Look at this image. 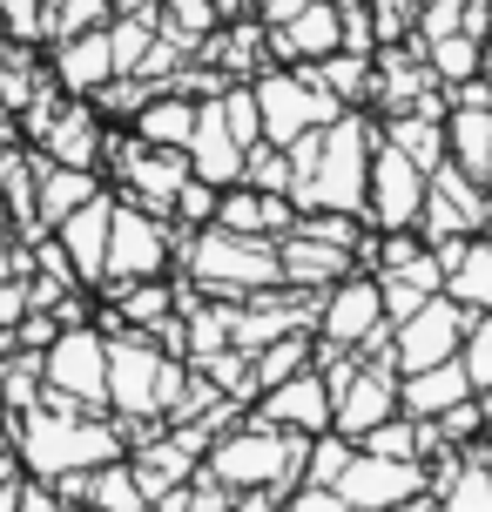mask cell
<instances>
[{"instance_id": "6da1fadb", "label": "cell", "mask_w": 492, "mask_h": 512, "mask_svg": "<svg viewBox=\"0 0 492 512\" xmlns=\"http://www.w3.org/2000/svg\"><path fill=\"white\" fill-rule=\"evenodd\" d=\"M14 452H21L27 479H68V472H95L108 459H129V438L102 411H75L68 398H41L34 411L14 418Z\"/></svg>"}, {"instance_id": "7a4b0ae2", "label": "cell", "mask_w": 492, "mask_h": 512, "mask_svg": "<svg viewBox=\"0 0 492 512\" xmlns=\"http://www.w3.org/2000/svg\"><path fill=\"white\" fill-rule=\"evenodd\" d=\"M182 384H189V364L176 351H162L149 331L108 337V418L122 425L129 445H142V438H156L169 425Z\"/></svg>"}, {"instance_id": "3957f363", "label": "cell", "mask_w": 492, "mask_h": 512, "mask_svg": "<svg viewBox=\"0 0 492 512\" xmlns=\"http://www.w3.org/2000/svg\"><path fill=\"white\" fill-rule=\"evenodd\" d=\"M304 445L311 438L277 432L263 418H236L230 432L209 438L203 479H216L223 492H277V499H290V492L304 486Z\"/></svg>"}, {"instance_id": "277c9868", "label": "cell", "mask_w": 492, "mask_h": 512, "mask_svg": "<svg viewBox=\"0 0 492 512\" xmlns=\"http://www.w3.org/2000/svg\"><path fill=\"white\" fill-rule=\"evenodd\" d=\"M176 263H182V283H196L209 297H230V304L284 283V263H277L270 236H236V230H216V223L182 236Z\"/></svg>"}, {"instance_id": "5b68a950", "label": "cell", "mask_w": 492, "mask_h": 512, "mask_svg": "<svg viewBox=\"0 0 492 512\" xmlns=\"http://www.w3.org/2000/svg\"><path fill=\"white\" fill-rule=\"evenodd\" d=\"M371 142H378V115L344 108V115L324 128V149H317L311 182L290 196V203H297V216H311V209L364 216V196H371Z\"/></svg>"}, {"instance_id": "8992f818", "label": "cell", "mask_w": 492, "mask_h": 512, "mask_svg": "<svg viewBox=\"0 0 492 512\" xmlns=\"http://www.w3.org/2000/svg\"><path fill=\"white\" fill-rule=\"evenodd\" d=\"M250 95H257V122H263V142L270 149H290L297 135H311V128H331L344 115L331 88H317L304 68H270L263 61L257 75H250Z\"/></svg>"}, {"instance_id": "52a82bcc", "label": "cell", "mask_w": 492, "mask_h": 512, "mask_svg": "<svg viewBox=\"0 0 492 512\" xmlns=\"http://www.w3.org/2000/svg\"><path fill=\"white\" fill-rule=\"evenodd\" d=\"M311 331L324 344H344V351H358L371 364H391V317H385V297H378V277H337L324 297H317V317Z\"/></svg>"}, {"instance_id": "ba28073f", "label": "cell", "mask_w": 492, "mask_h": 512, "mask_svg": "<svg viewBox=\"0 0 492 512\" xmlns=\"http://www.w3.org/2000/svg\"><path fill=\"white\" fill-rule=\"evenodd\" d=\"M41 398H68L75 411L108 418V337L95 324H61L41 351Z\"/></svg>"}, {"instance_id": "9c48e42d", "label": "cell", "mask_w": 492, "mask_h": 512, "mask_svg": "<svg viewBox=\"0 0 492 512\" xmlns=\"http://www.w3.org/2000/svg\"><path fill=\"white\" fill-rule=\"evenodd\" d=\"M182 250V230L169 216H149L115 196V223H108V263L102 283H142V277H169Z\"/></svg>"}, {"instance_id": "30bf717a", "label": "cell", "mask_w": 492, "mask_h": 512, "mask_svg": "<svg viewBox=\"0 0 492 512\" xmlns=\"http://www.w3.org/2000/svg\"><path fill=\"white\" fill-rule=\"evenodd\" d=\"M472 331V310L452 304V297H425L412 317H398L391 324V371L405 378V371H432V364H452L459 358V344Z\"/></svg>"}, {"instance_id": "8fae6325", "label": "cell", "mask_w": 492, "mask_h": 512, "mask_svg": "<svg viewBox=\"0 0 492 512\" xmlns=\"http://www.w3.org/2000/svg\"><path fill=\"white\" fill-rule=\"evenodd\" d=\"M425 216V169L391 142H371V196H364V230H418Z\"/></svg>"}, {"instance_id": "7c38bea8", "label": "cell", "mask_w": 492, "mask_h": 512, "mask_svg": "<svg viewBox=\"0 0 492 512\" xmlns=\"http://www.w3.org/2000/svg\"><path fill=\"white\" fill-rule=\"evenodd\" d=\"M486 216H492V189H479L459 162H439L425 176V216H418L425 243H439V236H479Z\"/></svg>"}, {"instance_id": "4fadbf2b", "label": "cell", "mask_w": 492, "mask_h": 512, "mask_svg": "<svg viewBox=\"0 0 492 512\" xmlns=\"http://www.w3.org/2000/svg\"><path fill=\"white\" fill-rule=\"evenodd\" d=\"M27 142H34V155H41V162H61V169H95V176H102L108 122H102V108H95V102H75V95H68V102L54 108V115L34 128Z\"/></svg>"}, {"instance_id": "5bb4252c", "label": "cell", "mask_w": 492, "mask_h": 512, "mask_svg": "<svg viewBox=\"0 0 492 512\" xmlns=\"http://www.w3.org/2000/svg\"><path fill=\"white\" fill-rule=\"evenodd\" d=\"M337 492L358 512H398L405 499L425 492V459H378V452L358 445L351 465H344V479H337Z\"/></svg>"}, {"instance_id": "9a60e30c", "label": "cell", "mask_w": 492, "mask_h": 512, "mask_svg": "<svg viewBox=\"0 0 492 512\" xmlns=\"http://www.w3.org/2000/svg\"><path fill=\"white\" fill-rule=\"evenodd\" d=\"M250 418L277 425V432H297V438H317V432H331V384L317 378V371H297V378L257 391Z\"/></svg>"}, {"instance_id": "2e32d148", "label": "cell", "mask_w": 492, "mask_h": 512, "mask_svg": "<svg viewBox=\"0 0 492 512\" xmlns=\"http://www.w3.org/2000/svg\"><path fill=\"white\" fill-rule=\"evenodd\" d=\"M385 418H398V371L391 364H358V378L344 384L331 398V432L344 438H364V432H378Z\"/></svg>"}, {"instance_id": "e0dca14e", "label": "cell", "mask_w": 492, "mask_h": 512, "mask_svg": "<svg viewBox=\"0 0 492 512\" xmlns=\"http://www.w3.org/2000/svg\"><path fill=\"white\" fill-rule=\"evenodd\" d=\"M48 75L61 95H75V102H95L108 81H115V48H108V21L88 27V34H68V41H54V61Z\"/></svg>"}, {"instance_id": "ac0fdd59", "label": "cell", "mask_w": 492, "mask_h": 512, "mask_svg": "<svg viewBox=\"0 0 492 512\" xmlns=\"http://www.w3.org/2000/svg\"><path fill=\"white\" fill-rule=\"evenodd\" d=\"M108 223H115V196H95V203H81L68 223H54V243L68 250V263H75L81 290H102V263H108Z\"/></svg>"}, {"instance_id": "d6986e66", "label": "cell", "mask_w": 492, "mask_h": 512, "mask_svg": "<svg viewBox=\"0 0 492 512\" xmlns=\"http://www.w3.org/2000/svg\"><path fill=\"white\" fill-rule=\"evenodd\" d=\"M432 250L445 263V297L466 310H492V236H439Z\"/></svg>"}, {"instance_id": "ffe728a7", "label": "cell", "mask_w": 492, "mask_h": 512, "mask_svg": "<svg viewBox=\"0 0 492 512\" xmlns=\"http://www.w3.org/2000/svg\"><path fill=\"white\" fill-rule=\"evenodd\" d=\"M216 230H236V236H290L297 230V203L290 196H270V189H250V182H236L216 196Z\"/></svg>"}, {"instance_id": "44dd1931", "label": "cell", "mask_w": 492, "mask_h": 512, "mask_svg": "<svg viewBox=\"0 0 492 512\" xmlns=\"http://www.w3.org/2000/svg\"><path fill=\"white\" fill-rule=\"evenodd\" d=\"M277 263H284V283H290V290H317V297H324L337 277H351V270H358V256H351V250L317 243V236H304V230L277 236Z\"/></svg>"}, {"instance_id": "7402d4cb", "label": "cell", "mask_w": 492, "mask_h": 512, "mask_svg": "<svg viewBox=\"0 0 492 512\" xmlns=\"http://www.w3.org/2000/svg\"><path fill=\"white\" fill-rule=\"evenodd\" d=\"M108 182L95 176V169H61V162H41L34 155V216H41V230H54V223H68L81 203H95Z\"/></svg>"}, {"instance_id": "603a6c76", "label": "cell", "mask_w": 492, "mask_h": 512, "mask_svg": "<svg viewBox=\"0 0 492 512\" xmlns=\"http://www.w3.org/2000/svg\"><path fill=\"white\" fill-rule=\"evenodd\" d=\"M466 398H472V378H466V364H459V358L398 378V411H405V418H445V411L466 405Z\"/></svg>"}, {"instance_id": "cb8c5ba5", "label": "cell", "mask_w": 492, "mask_h": 512, "mask_svg": "<svg viewBox=\"0 0 492 512\" xmlns=\"http://www.w3.org/2000/svg\"><path fill=\"white\" fill-rule=\"evenodd\" d=\"M445 155L479 189H492V108H452L445 115Z\"/></svg>"}, {"instance_id": "d4e9b609", "label": "cell", "mask_w": 492, "mask_h": 512, "mask_svg": "<svg viewBox=\"0 0 492 512\" xmlns=\"http://www.w3.org/2000/svg\"><path fill=\"white\" fill-rule=\"evenodd\" d=\"M129 135L156 142V149H189V135H196V102H189V95H176V88H156L149 102L135 108Z\"/></svg>"}, {"instance_id": "484cf974", "label": "cell", "mask_w": 492, "mask_h": 512, "mask_svg": "<svg viewBox=\"0 0 492 512\" xmlns=\"http://www.w3.org/2000/svg\"><path fill=\"white\" fill-rule=\"evenodd\" d=\"M304 75L317 88H331L344 108H371V95H378V61L371 54H351V48L324 54V61H304Z\"/></svg>"}, {"instance_id": "4316f807", "label": "cell", "mask_w": 492, "mask_h": 512, "mask_svg": "<svg viewBox=\"0 0 492 512\" xmlns=\"http://www.w3.org/2000/svg\"><path fill=\"white\" fill-rule=\"evenodd\" d=\"M378 142H391L398 155H412L425 176H432L439 162H452V155H445V115H418V108L385 115V122H378Z\"/></svg>"}, {"instance_id": "83f0119b", "label": "cell", "mask_w": 492, "mask_h": 512, "mask_svg": "<svg viewBox=\"0 0 492 512\" xmlns=\"http://www.w3.org/2000/svg\"><path fill=\"white\" fill-rule=\"evenodd\" d=\"M311 358H317V331H290V337H277V344H263L257 358H250V371H257V391L297 378V371H311Z\"/></svg>"}, {"instance_id": "f1b7e54d", "label": "cell", "mask_w": 492, "mask_h": 512, "mask_svg": "<svg viewBox=\"0 0 492 512\" xmlns=\"http://www.w3.org/2000/svg\"><path fill=\"white\" fill-rule=\"evenodd\" d=\"M418 48V41H412ZM425 68H432V81L439 88H459V81H479V41L472 34H439V41H425Z\"/></svg>"}, {"instance_id": "f546056e", "label": "cell", "mask_w": 492, "mask_h": 512, "mask_svg": "<svg viewBox=\"0 0 492 512\" xmlns=\"http://www.w3.org/2000/svg\"><path fill=\"white\" fill-rule=\"evenodd\" d=\"M439 512H492V452H486V445H472V452H466L459 479L439 492Z\"/></svg>"}, {"instance_id": "4dcf8cb0", "label": "cell", "mask_w": 492, "mask_h": 512, "mask_svg": "<svg viewBox=\"0 0 492 512\" xmlns=\"http://www.w3.org/2000/svg\"><path fill=\"white\" fill-rule=\"evenodd\" d=\"M81 506H95V512H142L149 499H142V486H135L129 459H108V465L88 472V499H81Z\"/></svg>"}, {"instance_id": "1f68e13d", "label": "cell", "mask_w": 492, "mask_h": 512, "mask_svg": "<svg viewBox=\"0 0 492 512\" xmlns=\"http://www.w3.org/2000/svg\"><path fill=\"white\" fill-rule=\"evenodd\" d=\"M351 452H358V438L317 432L311 445H304V486H337V479H344V465H351Z\"/></svg>"}, {"instance_id": "d6a6232c", "label": "cell", "mask_w": 492, "mask_h": 512, "mask_svg": "<svg viewBox=\"0 0 492 512\" xmlns=\"http://www.w3.org/2000/svg\"><path fill=\"white\" fill-rule=\"evenodd\" d=\"M459 364L472 378V398H492V310H472V331L459 344Z\"/></svg>"}, {"instance_id": "836d02e7", "label": "cell", "mask_w": 492, "mask_h": 512, "mask_svg": "<svg viewBox=\"0 0 492 512\" xmlns=\"http://www.w3.org/2000/svg\"><path fill=\"white\" fill-rule=\"evenodd\" d=\"M358 445H364V452H378V459H425V438H418V418H405V411H398V418H385L378 432H364Z\"/></svg>"}, {"instance_id": "e575fe53", "label": "cell", "mask_w": 492, "mask_h": 512, "mask_svg": "<svg viewBox=\"0 0 492 512\" xmlns=\"http://www.w3.org/2000/svg\"><path fill=\"white\" fill-rule=\"evenodd\" d=\"M223 128H230L243 149H257V142H263V122H257V95H250V81H230V88H223Z\"/></svg>"}, {"instance_id": "d590c367", "label": "cell", "mask_w": 492, "mask_h": 512, "mask_svg": "<svg viewBox=\"0 0 492 512\" xmlns=\"http://www.w3.org/2000/svg\"><path fill=\"white\" fill-rule=\"evenodd\" d=\"M216 196H223V189H209V182H182V196H176V209H169V223H176L182 236L189 230H209V223H216Z\"/></svg>"}, {"instance_id": "8d00e7d4", "label": "cell", "mask_w": 492, "mask_h": 512, "mask_svg": "<svg viewBox=\"0 0 492 512\" xmlns=\"http://www.w3.org/2000/svg\"><path fill=\"white\" fill-rule=\"evenodd\" d=\"M156 506H162V512H230V506H236V492H223L216 479H203V472H196L189 486H176L169 499H156Z\"/></svg>"}, {"instance_id": "74e56055", "label": "cell", "mask_w": 492, "mask_h": 512, "mask_svg": "<svg viewBox=\"0 0 492 512\" xmlns=\"http://www.w3.org/2000/svg\"><path fill=\"white\" fill-rule=\"evenodd\" d=\"M243 182H250V189H270V196H290V155L270 149V142H257L250 162H243Z\"/></svg>"}, {"instance_id": "f35d334b", "label": "cell", "mask_w": 492, "mask_h": 512, "mask_svg": "<svg viewBox=\"0 0 492 512\" xmlns=\"http://www.w3.org/2000/svg\"><path fill=\"white\" fill-rule=\"evenodd\" d=\"M284 512H358V506H351L337 486H297L284 499Z\"/></svg>"}, {"instance_id": "ab89813d", "label": "cell", "mask_w": 492, "mask_h": 512, "mask_svg": "<svg viewBox=\"0 0 492 512\" xmlns=\"http://www.w3.org/2000/svg\"><path fill=\"white\" fill-rule=\"evenodd\" d=\"M21 512H81V506H68L54 486H41V479H21Z\"/></svg>"}, {"instance_id": "60d3db41", "label": "cell", "mask_w": 492, "mask_h": 512, "mask_svg": "<svg viewBox=\"0 0 492 512\" xmlns=\"http://www.w3.org/2000/svg\"><path fill=\"white\" fill-rule=\"evenodd\" d=\"M27 472H21V452H14V438L0 432V486H21Z\"/></svg>"}, {"instance_id": "b9f144b4", "label": "cell", "mask_w": 492, "mask_h": 512, "mask_svg": "<svg viewBox=\"0 0 492 512\" xmlns=\"http://www.w3.org/2000/svg\"><path fill=\"white\" fill-rule=\"evenodd\" d=\"M257 7H263V21H270V27H284V21H297L311 0H257Z\"/></svg>"}, {"instance_id": "7bdbcfd3", "label": "cell", "mask_w": 492, "mask_h": 512, "mask_svg": "<svg viewBox=\"0 0 492 512\" xmlns=\"http://www.w3.org/2000/svg\"><path fill=\"white\" fill-rule=\"evenodd\" d=\"M0 512H21V486H0Z\"/></svg>"}, {"instance_id": "ee69618b", "label": "cell", "mask_w": 492, "mask_h": 512, "mask_svg": "<svg viewBox=\"0 0 492 512\" xmlns=\"http://www.w3.org/2000/svg\"><path fill=\"white\" fill-rule=\"evenodd\" d=\"M479 75L492 81V34H486V41H479Z\"/></svg>"}, {"instance_id": "f6af8a7d", "label": "cell", "mask_w": 492, "mask_h": 512, "mask_svg": "<svg viewBox=\"0 0 492 512\" xmlns=\"http://www.w3.org/2000/svg\"><path fill=\"white\" fill-rule=\"evenodd\" d=\"M7 54H14V34H7V27H0V61H7Z\"/></svg>"}, {"instance_id": "bcb514c9", "label": "cell", "mask_w": 492, "mask_h": 512, "mask_svg": "<svg viewBox=\"0 0 492 512\" xmlns=\"http://www.w3.org/2000/svg\"><path fill=\"white\" fill-rule=\"evenodd\" d=\"M230 512H236V506H230Z\"/></svg>"}]
</instances>
